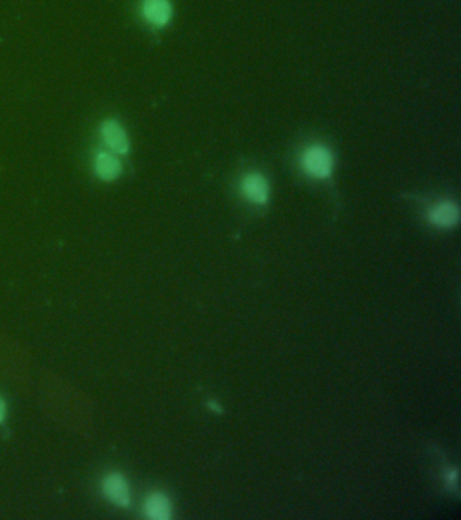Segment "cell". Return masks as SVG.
<instances>
[{"instance_id":"2","label":"cell","mask_w":461,"mask_h":520,"mask_svg":"<svg viewBox=\"0 0 461 520\" xmlns=\"http://www.w3.org/2000/svg\"><path fill=\"white\" fill-rule=\"evenodd\" d=\"M101 489H103L104 496L117 507L126 508L130 505V501H132L130 488H129L127 481L122 475L111 473L106 476L101 484Z\"/></svg>"},{"instance_id":"8","label":"cell","mask_w":461,"mask_h":520,"mask_svg":"<svg viewBox=\"0 0 461 520\" xmlns=\"http://www.w3.org/2000/svg\"><path fill=\"white\" fill-rule=\"evenodd\" d=\"M120 162L108 152H101L95 159V171L103 181H113L120 174Z\"/></svg>"},{"instance_id":"7","label":"cell","mask_w":461,"mask_h":520,"mask_svg":"<svg viewBox=\"0 0 461 520\" xmlns=\"http://www.w3.org/2000/svg\"><path fill=\"white\" fill-rule=\"evenodd\" d=\"M242 191L248 199L255 204H265L268 199V185L267 181L259 175L252 174L243 179Z\"/></svg>"},{"instance_id":"6","label":"cell","mask_w":461,"mask_h":520,"mask_svg":"<svg viewBox=\"0 0 461 520\" xmlns=\"http://www.w3.org/2000/svg\"><path fill=\"white\" fill-rule=\"evenodd\" d=\"M429 220L439 228H452L459 221V209L452 202H441L430 210Z\"/></svg>"},{"instance_id":"1","label":"cell","mask_w":461,"mask_h":520,"mask_svg":"<svg viewBox=\"0 0 461 520\" xmlns=\"http://www.w3.org/2000/svg\"><path fill=\"white\" fill-rule=\"evenodd\" d=\"M303 168L314 178H326L332 172L333 157L330 152L322 146H310L302 159Z\"/></svg>"},{"instance_id":"3","label":"cell","mask_w":461,"mask_h":520,"mask_svg":"<svg viewBox=\"0 0 461 520\" xmlns=\"http://www.w3.org/2000/svg\"><path fill=\"white\" fill-rule=\"evenodd\" d=\"M142 14L149 23L161 27L171 20L172 7L168 0H143Z\"/></svg>"},{"instance_id":"4","label":"cell","mask_w":461,"mask_h":520,"mask_svg":"<svg viewBox=\"0 0 461 520\" xmlns=\"http://www.w3.org/2000/svg\"><path fill=\"white\" fill-rule=\"evenodd\" d=\"M101 137L111 150L117 153H126L129 150V141L123 127L117 121H106L101 125Z\"/></svg>"},{"instance_id":"9","label":"cell","mask_w":461,"mask_h":520,"mask_svg":"<svg viewBox=\"0 0 461 520\" xmlns=\"http://www.w3.org/2000/svg\"><path fill=\"white\" fill-rule=\"evenodd\" d=\"M4 417H6V404H4V401L0 398V423H3Z\"/></svg>"},{"instance_id":"5","label":"cell","mask_w":461,"mask_h":520,"mask_svg":"<svg viewBox=\"0 0 461 520\" xmlns=\"http://www.w3.org/2000/svg\"><path fill=\"white\" fill-rule=\"evenodd\" d=\"M145 515L152 520H168L172 517V504L169 499L160 492L150 493L145 500Z\"/></svg>"}]
</instances>
